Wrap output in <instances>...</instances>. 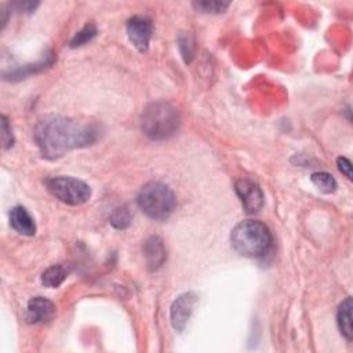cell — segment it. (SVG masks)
I'll return each mask as SVG.
<instances>
[{
  "label": "cell",
  "mask_w": 353,
  "mask_h": 353,
  "mask_svg": "<svg viewBox=\"0 0 353 353\" xmlns=\"http://www.w3.org/2000/svg\"><path fill=\"white\" fill-rule=\"evenodd\" d=\"M127 34L131 44L139 51L145 52L153 34V23L148 17L134 15L127 22Z\"/></svg>",
  "instance_id": "obj_6"
},
{
  "label": "cell",
  "mask_w": 353,
  "mask_h": 353,
  "mask_svg": "<svg viewBox=\"0 0 353 353\" xmlns=\"http://www.w3.org/2000/svg\"><path fill=\"white\" fill-rule=\"evenodd\" d=\"M138 205L149 218L165 221L176 207V197L168 185L152 181L139 190Z\"/></svg>",
  "instance_id": "obj_4"
},
{
  "label": "cell",
  "mask_w": 353,
  "mask_h": 353,
  "mask_svg": "<svg viewBox=\"0 0 353 353\" xmlns=\"http://www.w3.org/2000/svg\"><path fill=\"white\" fill-rule=\"evenodd\" d=\"M352 309H353V302L352 298L347 296L338 307L336 313V323L339 327L341 334L345 336L346 341H352L353 336V328H352Z\"/></svg>",
  "instance_id": "obj_12"
},
{
  "label": "cell",
  "mask_w": 353,
  "mask_h": 353,
  "mask_svg": "<svg viewBox=\"0 0 353 353\" xmlns=\"http://www.w3.org/2000/svg\"><path fill=\"white\" fill-rule=\"evenodd\" d=\"M68 274H69V268L65 266L63 263L52 265L43 272L41 283L48 288H57L65 281Z\"/></svg>",
  "instance_id": "obj_13"
},
{
  "label": "cell",
  "mask_w": 353,
  "mask_h": 353,
  "mask_svg": "<svg viewBox=\"0 0 353 353\" xmlns=\"http://www.w3.org/2000/svg\"><path fill=\"white\" fill-rule=\"evenodd\" d=\"M33 138L44 157L58 159L73 149L94 143L97 130L69 117L47 116L36 124Z\"/></svg>",
  "instance_id": "obj_1"
},
{
  "label": "cell",
  "mask_w": 353,
  "mask_h": 353,
  "mask_svg": "<svg viewBox=\"0 0 353 353\" xmlns=\"http://www.w3.org/2000/svg\"><path fill=\"white\" fill-rule=\"evenodd\" d=\"M236 193L247 212H256L263 205V193L261 188L251 179L241 178L234 183Z\"/></svg>",
  "instance_id": "obj_7"
},
{
  "label": "cell",
  "mask_w": 353,
  "mask_h": 353,
  "mask_svg": "<svg viewBox=\"0 0 353 353\" xmlns=\"http://www.w3.org/2000/svg\"><path fill=\"white\" fill-rule=\"evenodd\" d=\"M179 50L182 52L185 62H190V59L193 57V48H192V44L188 37H179Z\"/></svg>",
  "instance_id": "obj_19"
},
{
  "label": "cell",
  "mask_w": 353,
  "mask_h": 353,
  "mask_svg": "<svg viewBox=\"0 0 353 353\" xmlns=\"http://www.w3.org/2000/svg\"><path fill=\"white\" fill-rule=\"evenodd\" d=\"M55 312L54 303L44 296H33L26 306V320L32 324L48 321Z\"/></svg>",
  "instance_id": "obj_9"
},
{
  "label": "cell",
  "mask_w": 353,
  "mask_h": 353,
  "mask_svg": "<svg viewBox=\"0 0 353 353\" xmlns=\"http://www.w3.org/2000/svg\"><path fill=\"white\" fill-rule=\"evenodd\" d=\"M132 221V214L127 205H120L114 208L109 216V222L116 229H127Z\"/></svg>",
  "instance_id": "obj_14"
},
{
  "label": "cell",
  "mask_w": 353,
  "mask_h": 353,
  "mask_svg": "<svg viewBox=\"0 0 353 353\" xmlns=\"http://www.w3.org/2000/svg\"><path fill=\"white\" fill-rule=\"evenodd\" d=\"M193 6L201 11V12H211V14H218L225 11L229 7V3L225 1H196Z\"/></svg>",
  "instance_id": "obj_17"
},
{
  "label": "cell",
  "mask_w": 353,
  "mask_h": 353,
  "mask_svg": "<svg viewBox=\"0 0 353 353\" xmlns=\"http://www.w3.org/2000/svg\"><path fill=\"white\" fill-rule=\"evenodd\" d=\"M10 225L23 236H33L36 233V223L28 210L22 205H17L10 211Z\"/></svg>",
  "instance_id": "obj_11"
},
{
  "label": "cell",
  "mask_w": 353,
  "mask_h": 353,
  "mask_svg": "<svg viewBox=\"0 0 353 353\" xmlns=\"http://www.w3.org/2000/svg\"><path fill=\"white\" fill-rule=\"evenodd\" d=\"M312 182L316 188L324 193H332L336 189L335 178L328 172H314L312 174Z\"/></svg>",
  "instance_id": "obj_15"
},
{
  "label": "cell",
  "mask_w": 353,
  "mask_h": 353,
  "mask_svg": "<svg viewBox=\"0 0 353 353\" xmlns=\"http://www.w3.org/2000/svg\"><path fill=\"white\" fill-rule=\"evenodd\" d=\"M178 127L179 113L168 102H152L141 114V128L150 139H168L178 131Z\"/></svg>",
  "instance_id": "obj_3"
},
{
  "label": "cell",
  "mask_w": 353,
  "mask_h": 353,
  "mask_svg": "<svg viewBox=\"0 0 353 353\" xmlns=\"http://www.w3.org/2000/svg\"><path fill=\"white\" fill-rule=\"evenodd\" d=\"M44 183L55 199L69 205H81L91 197V188L73 176H52Z\"/></svg>",
  "instance_id": "obj_5"
},
{
  "label": "cell",
  "mask_w": 353,
  "mask_h": 353,
  "mask_svg": "<svg viewBox=\"0 0 353 353\" xmlns=\"http://www.w3.org/2000/svg\"><path fill=\"white\" fill-rule=\"evenodd\" d=\"M14 143V137H12V130L11 125L8 124V120L6 116H1V146L3 149L11 148Z\"/></svg>",
  "instance_id": "obj_18"
},
{
  "label": "cell",
  "mask_w": 353,
  "mask_h": 353,
  "mask_svg": "<svg viewBox=\"0 0 353 353\" xmlns=\"http://www.w3.org/2000/svg\"><path fill=\"white\" fill-rule=\"evenodd\" d=\"M197 302V295L194 292H185L181 294L171 305L170 310V317H171V324L174 330L182 331L190 319V314L193 312V307Z\"/></svg>",
  "instance_id": "obj_8"
},
{
  "label": "cell",
  "mask_w": 353,
  "mask_h": 353,
  "mask_svg": "<svg viewBox=\"0 0 353 353\" xmlns=\"http://www.w3.org/2000/svg\"><path fill=\"white\" fill-rule=\"evenodd\" d=\"M97 36V28L94 23L85 25L83 29H80L74 37L70 40V47H80L84 46L85 43L91 41Z\"/></svg>",
  "instance_id": "obj_16"
},
{
  "label": "cell",
  "mask_w": 353,
  "mask_h": 353,
  "mask_svg": "<svg viewBox=\"0 0 353 353\" xmlns=\"http://www.w3.org/2000/svg\"><path fill=\"white\" fill-rule=\"evenodd\" d=\"M143 255L149 270L160 269L167 259V252L163 240L157 236L149 237L143 244Z\"/></svg>",
  "instance_id": "obj_10"
},
{
  "label": "cell",
  "mask_w": 353,
  "mask_h": 353,
  "mask_svg": "<svg viewBox=\"0 0 353 353\" xmlns=\"http://www.w3.org/2000/svg\"><path fill=\"white\" fill-rule=\"evenodd\" d=\"M336 164H338V168L339 171L346 175L349 179H352V163L346 159V157H339L336 160Z\"/></svg>",
  "instance_id": "obj_20"
},
{
  "label": "cell",
  "mask_w": 353,
  "mask_h": 353,
  "mask_svg": "<svg viewBox=\"0 0 353 353\" xmlns=\"http://www.w3.org/2000/svg\"><path fill=\"white\" fill-rule=\"evenodd\" d=\"M230 244L240 255L259 258L270 250L272 233L265 223L247 219L233 228L230 233Z\"/></svg>",
  "instance_id": "obj_2"
}]
</instances>
